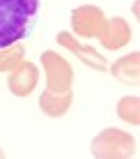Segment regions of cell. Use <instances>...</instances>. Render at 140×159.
<instances>
[{"mask_svg": "<svg viewBox=\"0 0 140 159\" xmlns=\"http://www.w3.org/2000/svg\"><path fill=\"white\" fill-rule=\"evenodd\" d=\"M129 39H131V30L122 19H112L108 28H104V32H101V42L106 48H120Z\"/></svg>", "mask_w": 140, "mask_h": 159, "instance_id": "6", "label": "cell"}, {"mask_svg": "<svg viewBox=\"0 0 140 159\" xmlns=\"http://www.w3.org/2000/svg\"><path fill=\"white\" fill-rule=\"evenodd\" d=\"M71 21H74V30L80 32L83 37H92V35H99L104 32L106 28V19L101 14V9L96 7H80L71 14Z\"/></svg>", "mask_w": 140, "mask_h": 159, "instance_id": "4", "label": "cell"}, {"mask_svg": "<svg viewBox=\"0 0 140 159\" xmlns=\"http://www.w3.org/2000/svg\"><path fill=\"white\" fill-rule=\"evenodd\" d=\"M112 76H117L124 83H138V53H131V56L120 58L115 65H112Z\"/></svg>", "mask_w": 140, "mask_h": 159, "instance_id": "7", "label": "cell"}, {"mask_svg": "<svg viewBox=\"0 0 140 159\" xmlns=\"http://www.w3.org/2000/svg\"><path fill=\"white\" fill-rule=\"evenodd\" d=\"M37 81H39V74H37V67L32 62H19L9 74V90L16 97H28L30 92H35Z\"/></svg>", "mask_w": 140, "mask_h": 159, "instance_id": "3", "label": "cell"}, {"mask_svg": "<svg viewBox=\"0 0 140 159\" xmlns=\"http://www.w3.org/2000/svg\"><path fill=\"white\" fill-rule=\"evenodd\" d=\"M120 118L138 125V97H126L120 102Z\"/></svg>", "mask_w": 140, "mask_h": 159, "instance_id": "9", "label": "cell"}, {"mask_svg": "<svg viewBox=\"0 0 140 159\" xmlns=\"http://www.w3.org/2000/svg\"><path fill=\"white\" fill-rule=\"evenodd\" d=\"M21 58H23V46L9 48V51L5 53V58L0 56V72H2V69H12V67H16V65L21 62Z\"/></svg>", "mask_w": 140, "mask_h": 159, "instance_id": "10", "label": "cell"}, {"mask_svg": "<svg viewBox=\"0 0 140 159\" xmlns=\"http://www.w3.org/2000/svg\"><path fill=\"white\" fill-rule=\"evenodd\" d=\"M44 67L51 72V74H48V90H55V85H57L55 72L62 74L60 88H64V90H67L69 83H71V67L67 65V60H64V58H57L55 53H51V51H46V53H44Z\"/></svg>", "mask_w": 140, "mask_h": 159, "instance_id": "5", "label": "cell"}, {"mask_svg": "<svg viewBox=\"0 0 140 159\" xmlns=\"http://www.w3.org/2000/svg\"><path fill=\"white\" fill-rule=\"evenodd\" d=\"M0 155H2V152H0Z\"/></svg>", "mask_w": 140, "mask_h": 159, "instance_id": "11", "label": "cell"}, {"mask_svg": "<svg viewBox=\"0 0 140 159\" xmlns=\"http://www.w3.org/2000/svg\"><path fill=\"white\" fill-rule=\"evenodd\" d=\"M57 39H60L67 48H71L74 53H78L80 60H85V62H87L90 67H96V69H106V67H108V65H106V60L101 58L99 53L94 51V48H83L80 44H74L71 39H69V32H62V35L57 37Z\"/></svg>", "mask_w": 140, "mask_h": 159, "instance_id": "8", "label": "cell"}, {"mask_svg": "<svg viewBox=\"0 0 140 159\" xmlns=\"http://www.w3.org/2000/svg\"><path fill=\"white\" fill-rule=\"evenodd\" d=\"M41 12V0H0V48L30 37Z\"/></svg>", "mask_w": 140, "mask_h": 159, "instance_id": "1", "label": "cell"}, {"mask_svg": "<svg viewBox=\"0 0 140 159\" xmlns=\"http://www.w3.org/2000/svg\"><path fill=\"white\" fill-rule=\"evenodd\" d=\"M92 155H96V157H131V155H136V141L120 129H104L92 141Z\"/></svg>", "mask_w": 140, "mask_h": 159, "instance_id": "2", "label": "cell"}]
</instances>
